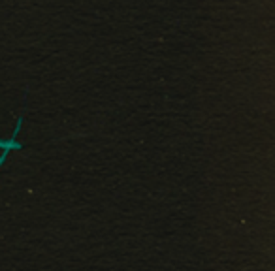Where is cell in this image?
I'll use <instances>...</instances> for the list:
<instances>
[{
  "label": "cell",
  "instance_id": "6da1fadb",
  "mask_svg": "<svg viewBox=\"0 0 275 271\" xmlns=\"http://www.w3.org/2000/svg\"><path fill=\"white\" fill-rule=\"evenodd\" d=\"M21 126H23V117H19V119L15 121V130H13V134L10 136L8 141H2V139H0V149H12V151H19V149H23V145L17 141Z\"/></svg>",
  "mask_w": 275,
  "mask_h": 271
},
{
  "label": "cell",
  "instance_id": "7a4b0ae2",
  "mask_svg": "<svg viewBox=\"0 0 275 271\" xmlns=\"http://www.w3.org/2000/svg\"><path fill=\"white\" fill-rule=\"evenodd\" d=\"M12 152V149H4V152H2V157H0V168L4 166V162H6V159H8V154Z\"/></svg>",
  "mask_w": 275,
  "mask_h": 271
}]
</instances>
